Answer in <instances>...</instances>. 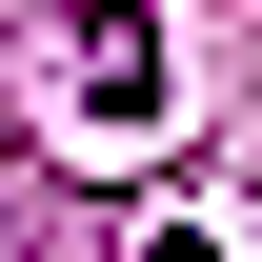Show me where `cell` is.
<instances>
[{
	"label": "cell",
	"mask_w": 262,
	"mask_h": 262,
	"mask_svg": "<svg viewBox=\"0 0 262 262\" xmlns=\"http://www.w3.org/2000/svg\"><path fill=\"white\" fill-rule=\"evenodd\" d=\"M141 262H222V242H202V222H141Z\"/></svg>",
	"instance_id": "6da1fadb"
}]
</instances>
